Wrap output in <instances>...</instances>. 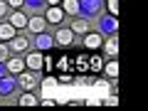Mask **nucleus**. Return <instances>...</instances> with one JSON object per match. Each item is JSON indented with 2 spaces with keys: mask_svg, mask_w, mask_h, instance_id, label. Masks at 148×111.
I'll return each mask as SVG.
<instances>
[{
  "mask_svg": "<svg viewBox=\"0 0 148 111\" xmlns=\"http://www.w3.org/2000/svg\"><path fill=\"white\" fill-rule=\"evenodd\" d=\"M5 12H8V3H3V0H0V17L5 15Z\"/></svg>",
  "mask_w": 148,
  "mask_h": 111,
  "instance_id": "22",
  "label": "nucleus"
},
{
  "mask_svg": "<svg viewBox=\"0 0 148 111\" xmlns=\"http://www.w3.org/2000/svg\"><path fill=\"white\" fill-rule=\"evenodd\" d=\"M22 3H25V0H8V5H10V8H17V10L22 8Z\"/></svg>",
  "mask_w": 148,
  "mask_h": 111,
  "instance_id": "21",
  "label": "nucleus"
},
{
  "mask_svg": "<svg viewBox=\"0 0 148 111\" xmlns=\"http://www.w3.org/2000/svg\"><path fill=\"white\" fill-rule=\"evenodd\" d=\"M54 40H57V42L62 45V47H67V45H72V40H74V32H72V30H59Z\"/></svg>",
  "mask_w": 148,
  "mask_h": 111,
  "instance_id": "9",
  "label": "nucleus"
},
{
  "mask_svg": "<svg viewBox=\"0 0 148 111\" xmlns=\"http://www.w3.org/2000/svg\"><path fill=\"white\" fill-rule=\"evenodd\" d=\"M20 104H22V106H37V104H40V101H37L35 96L30 94V91H25V94L20 96Z\"/></svg>",
  "mask_w": 148,
  "mask_h": 111,
  "instance_id": "14",
  "label": "nucleus"
},
{
  "mask_svg": "<svg viewBox=\"0 0 148 111\" xmlns=\"http://www.w3.org/2000/svg\"><path fill=\"white\" fill-rule=\"evenodd\" d=\"M91 69H94V72H99V69H104V62H101L99 57H91V64H89Z\"/></svg>",
  "mask_w": 148,
  "mask_h": 111,
  "instance_id": "18",
  "label": "nucleus"
},
{
  "mask_svg": "<svg viewBox=\"0 0 148 111\" xmlns=\"http://www.w3.org/2000/svg\"><path fill=\"white\" fill-rule=\"evenodd\" d=\"M101 45H104L106 54H111V57H114V54L119 52V40H106V42H101Z\"/></svg>",
  "mask_w": 148,
  "mask_h": 111,
  "instance_id": "13",
  "label": "nucleus"
},
{
  "mask_svg": "<svg viewBox=\"0 0 148 111\" xmlns=\"http://www.w3.org/2000/svg\"><path fill=\"white\" fill-rule=\"evenodd\" d=\"M62 10L69 12V15H74V12L79 10V0H62Z\"/></svg>",
  "mask_w": 148,
  "mask_h": 111,
  "instance_id": "12",
  "label": "nucleus"
},
{
  "mask_svg": "<svg viewBox=\"0 0 148 111\" xmlns=\"http://www.w3.org/2000/svg\"><path fill=\"white\" fill-rule=\"evenodd\" d=\"M101 42H104V40H101L99 35H94V32H86V37H84V45L89 49H99L101 47Z\"/></svg>",
  "mask_w": 148,
  "mask_h": 111,
  "instance_id": "8",
  "label": "nucleus"
},
{
  "mask_svg": "<svg viewBox=\"0 0 148 111\" xmlns=\"http://www.w3.org/2000/svg\"><path fill=\"white\" fill-rule=\"evenodd\" d=\"M45 20L52 22V25H59V22L64 20V10H62V8H57V5H52L47 10V15H45Z\"/></svg>",
  "mask_w": 148,
  "mask_h": 111,
  "instance_id": "1",
  "label": "nucleus"
},
{
  "mask_svg": "<svg viewBox=\"0 0 148 111\" xmlns=\"http://www.w3.org/2000/svg\"><path fill=\"white\" fill-rule=\"evenodd\" d=\"M27 20H30V17H27L22 10H17V12H12V17H10V25L15 27V30H20V27H27Z\"/></svg>",
  "mask_w": 148,
  "mask_h": 111,
  "instance_id": "4",
  "label": "nucleus"
},
{
  "mask_svg": "<svg viewBox=\"0 0 148 111\" xmlns=\"http://www.w3.org/2000/svg\"><path fill=\"white\" fill-rule=\"evenodd\" d=\"M12 37H15V27H12L10 22H3V25H0V40H8V42H10Z\"/></svg>",
  "mask_w": 148,
  "mask_h": 111,
  "instance_id": "10",
  "label": "nucleus"
},
{
  "mask_svg": "<svg viewBox=\"0 0 148 111\" xmlns=\"http://www.w3.org/2000/svg\"><path fill=\"white\" fill-rule=\"evenodd\" d=\"M25 64L30 69H40L45 64V59H42V54H40V52H35V54H27V57H25Z\"/></svg>",
  "mask_w": 148,
  "mask_h": 111,
  "instance_id": "6",
  "label": "nucleus"
},
{
  "mask_svg": "<svg viewBox=\"0 0 148 111\" xmlns=\"http://www.w3.org/2000/svg\"><path fill=\"white\" fill-rule=\"evenodd\" d=\"M104 104H106V106H116V104H119V96H106Z\"/></svg>",
  "mask_w": 148,
  "mask_h": 111,
  "instance_id": "20",
  "label": "nucleus"
},
{
  "mask_svg": "<svg viewBox=\"0 0 148 111\" xmlns=\"http://www.w3.org/2000/svg\"><path fill=\"white\" fill-rule=\"evenodd\" d=\"M35 84H37V82H35V77H32V74L20 72V86H22L25 91H32V89H35Z\"/></svg>",
  "mask_w": 148,
  "mask_h": 111,
  "instance_id": "7",
  "label": "nucleus"
},
{
  "mask_svg": "<svg viewBox=\"0 0 148 111\" xmlns=\"http://www.w3.org/2000/svg\"><path fill=\"white\" fill-rule=\"evenodd\" d=\"M109 12L111 15H119V0H109Z\"/></svg>",
  "mask_w": 148,
  "mask_h": 111,
  "instance_id": "19",
  "label": "nucleus"
},
{
  "mask_svg": "<svg viewBox=\"0 0 148 111\" xmlns=\"http://www.w3.org/2000/svg\"><path fill=\"white\" fill-rule=\"evenodd\" d=\"M69 30H72V32H79V35H86V32H89V22H86V20H74Z\"/></svg>",
  "mask_w": 148,
  "mask_h": 111,
  "instance_id": "11",
  "label": "nucleus"
},
{
  "mask_svg": "<svg viewBox=\"0 0 148 111\" xmlns=\"http://www.w3.org/2000/svg\"><path fill=\"white\" fill-rule=\"evenodd\" d=\"M104 72L109 74V77H116V74H119V62H109V64H104Z\"/></svg>",
  "mask_w": 148,
  "mask_h": 111,
  "instance_id": "15",
  "label": "nucleus"
},
{
  "mask_svg": "<svg viewBox=\"0 0 148 111\" xmlns=\"http://www.w3.org/2000/svg\"><path fill=\"white\" fill-rule=\"evenodd\" d=\"M47 3H49V8H52V5H59L62 0H47Z\"/></svg>",
  "mask_w": 148,
  "mask_h": 111,
  "instance_id": "23",
  "label": "nucleus"
},
{
  "mask_svg": "<svg viewBox=\"0 0 148 111\" xmlns=\"http://www.w3.org/2000/svg\"><path fill=\"white\" fill-rule=\"evenodd\" d=\"M5 67H8V72L10 74H20V72H25V59H8L5 62Z\"/></svg>",
  "mask_w": 148,
  "mask_h": 111,
  "instance_id": "5",
  "label": "nucleus"
},
{
  "mask_svg": "<svg viewBox=\"0 0 148 111\" xmlns=\"http://www.w3.org/2000/svg\"><path fill=\"white\" fill-rule=\"evenodd\" d=\"M37 45H40V47H49V45H52V40H49L45 32H40V35H37Z\"/></svg>",
  "mask_w": 148,
  "mask_h": 111,
  "instance_id": "16",
  "label": "nucleus"
},
{
  "mask_svg": "<svg viewBox=\"0 0 148 111\" xmlns=\"http://www.w3.org/2000/svg\"><path fill=\"white\" fill-rule=\"evenodd\" d=\"M27 45H30V40H25V37L15 35V37L10 40V42H8V47H10L12 52H25V49H27Z\"/></svg>",
  "mask_w": 148,
  "mask_h": 111,
  "instance_id": "3",
  "label": "nucleus"
},
{
  "mask_svg": "<svg viewBox=\"0 0 148 111\" xmlns=\"http://www.w3.org/2000/svg\"><path fill=\"white\" fill-rule=\"evenodd\" d=\"M8 59H10V47L0 42V62H8Z\"/></svg>",
  "mask_w": 148,
  "mask_h": 111,
  "instance_id": "17",
  "label": "nucleus"
},
{
  "mask_svg": "<svg viewBox=\"0 0 148 111\" xmlns=\"http://www.w3.org/2000/svg\"><path fill=\"white\" fill-rule=\"evenodd\" d=\"M45 25H47V20H45V17H30V20H27V30H30L32 35L45 32Z\"/></svg>",
  "mask_w": 148,
  "mask_h": 111,
  "instance_id": "2",
  "label": "nucleus"
}]
</instances>
